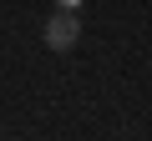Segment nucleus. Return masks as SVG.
<instances>
[{
    "label": "nucleus",
    "instance_id": "f257e3e1",
    "mask_svg": "<svg viewBox=\"0 0 152 141\" xmlns=\"http://www.w3.org/2000/svg\"><path fill=\"white\" fill-rule=\"evenodd\" d=\"M41 35H46V45H51V50H71L76 40H81V20H76V10H56V15L46 20V30H41Z\"/></svg>",
    "mask_w": 152,
    "mask_h": 141
},
{
    "label": "nucleus",
    "instance_id": "f03ea898",
    "mask_svg": "<svg viewBox=\"0 0 152 141\" xmlns=\"http://www.w3.org/2000/svg\"><path fill=\"white\" fill-rule=\"evenodd\" d=\"M56 10H81V0H56Z\"/></svg>",
    "mask_w": 152,
    "mask_h": 141
}]
</instances>
